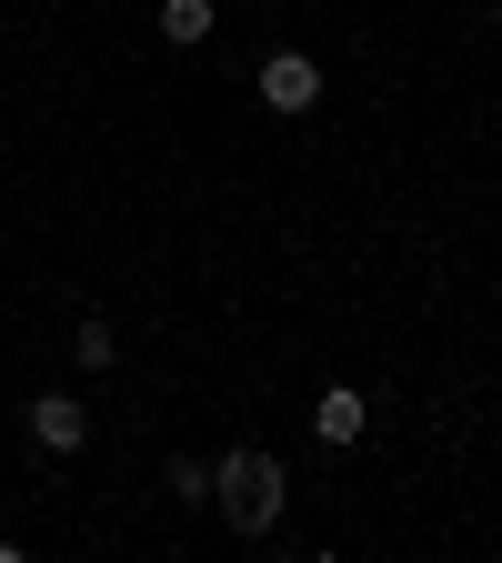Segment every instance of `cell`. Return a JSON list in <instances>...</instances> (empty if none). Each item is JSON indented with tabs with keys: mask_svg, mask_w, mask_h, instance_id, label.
<instances>
[{
	"mask_svg": "<svg viewBox=\"0 0 502 563\" xmlns=\"http://www.w3.org/2000/svg\"><path fill=\"white\" fill-rule=\"evenodd\" d=\"M312 433H322L332 453H352V443L372 433V402L352 393V383H322V402H312Z\"/></svg>",
	"mask_w": 502,
	"mask_h": 563,
	"instance_id": "4",
	"label": "cell"
},
{
	"mask_svg": "<svg viewBox=\"0 0 502 563\" xmlns=\"http://www.w3.org/2000/svg\"><path fill=\"white\" fill-rule=\"evenodd\" d=\"M281 504H292V473H281V453L242 443V453H222V463H211V514H222L242 543H261V533L281 523Z\"/></svg>",
	"mask_w": 502,
	"mask_h": 563,
	"instance_id": "1",
	"label": "cell"
},
{
	"mask_svg": "<svg viewBox=\"0 0 502 563\" xmlns=\"http://www.w3.org/2000/svg\"><path fill=\"white\" fill-rule=\"evenodd\" d=\"M161 483H171V504H181V514H201V504H211V463H201V453H171V473H161Z\"/></svg>",
	"mask_w": 502,
	"mask_h": 563,
	"instance_id": "7",
	"label": "cell"
},
{
	"mask_svg": "<svg viewBox=\"0 0 502 563\" xmlns=\"http://www.w3.org/2000/svg\"><path fill=\"white\" fill-rule=\"evenodd\" d=\"M70 363H81V373H111V363H121V332H111L101 312H81V322H70Z\"/></svg>",
	"mask_w": 502,
	"mask_h": 563,
	"instance_id": "6",
	"label": "cell"
},
{
	"mask_svg": "<svg viewBox=\"0 0 502 563\" xmlns=\"http://www.w3.org/2000/svg\"><path fill=\"white\" fill-rule=\"evenodd\" d=\"M252 91H261V111L302 121V111H322V60H312V51H271V60L252 70Z\"/></svg>",
	"mask_w": 502,
	"mask_h": 563,
	"instance_id": "2",
	"label": "cell"
},
{
	"mask_svg": "<svg viewBox=\"0 0 502 563\" xmlns=\"http://www.w3.org/2000/svg\"><path fill=\"white\" fill-rule=\"evenodd\" d=\"M31 443H41V453H81V443H91L81 393H31Z\"/></svg>",
	"mask_w": 502,
	"mask_h": 563,
	"instance_id": "3",
	"label": "cell"
},
{
	"mask_svg": "<svg viewBox=\"0 0 502 563\" xmlns=\"http://www.w3.org/2000/svg\"><path fill=\"white\" fill-rule=\"evenodd\" d=\"M242 11H261V0H242Z\"/></svg>",
	"mask_w": 502,
	"mask_h": 563,
	"instance_id": "8",
	"label": "cell"
},
{
	"mask_svg": "<svg viewBox=\"0 0 502 563\" xmlns=\"http://www.w3.org/2000/svg\"><path fill=\"white\" fill-rule=\"evenodd\" d=\"M211 21H222V0H161V41H171V51H201Z\"/></svg>",
	"mask_w": 502,
	"mask_h": 563,
	"instance_id": "5",
	"label": "cell"
}]
</instances>
